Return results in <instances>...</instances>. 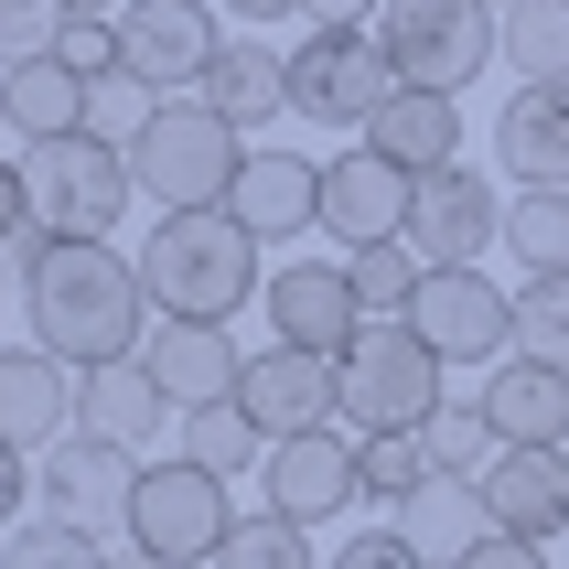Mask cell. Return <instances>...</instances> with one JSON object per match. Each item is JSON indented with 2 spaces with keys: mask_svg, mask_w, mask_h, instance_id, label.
Instances as JSON below:
<instances>
[{
  "mask_svg": "<svg viewBox=\"0 0 569 569\" xmlns=\"http://www.w3.org/2000/svg\"><path fill=\"white\" fill-rule=\"evenodd\" d=\"M495 226H506V193L483 183L473 161L419 172V193H409V248L430 258V269H473V258L495 248Z\"/></svg>",
  "mask_w": 569,
  "mask_h": 569,
  "instance_id": "obj_14",
  "label": "cell"
},
{
  "mask_svg": "<svg viewBox=\"0 0 569 569\" xmlns=\"http://www.w3.org/2000/svg\"><path fill=\"white\" fill-rule=\"evenodd\" d=\"M495 161L516 193H569V87H516L495 108Z\"/></svg>",
  "mask_w": 569,
  "mask_h": 569,
  "instance_id": "obj_22",
  "label": "cell"
},
{
  "mask_svg": "<svg viewBox=\"0 0 569 569\" xmlns=\"http://www.w3.org/2000/svg\"><path fill=\"white\" fill-rule=\"evenodd\" d=\"M172 441H183V462H204V473H258V462H269V441H258V419L237 409V398L183 409V419H172Z\"/></svg>",
  "mask_w": 569,
  "mask_h": 569,
  "instance_id": "obj_30",
  "label": "cell"
},
{
  "mask_svg": "<svg viewBox=\"0 0 569 569\" xmlns=\"http://www.w3.org/2000/svg\"><path fill=\"white\" fill-rule=\"evenodd\" d=\"M0 569H108V538H87L76 516H32V527H11V548H0Z\"/></svg>",
  "mask_w": 569,
  "mask_h": 569,
  "instance_id": "obj_33",
  "label": "cell"
},
{
  "mask_svg": "<svg viewBox=\"0 0 569 569\" xmlns=\"http://www.w3.org/2000/svg\"><path fill=\"white\" fill-rule=\"evenodd\" d=\"M419 441H430V473H483V462L506 451V441H495V419H483V398H473L462 377H451V398L430 409V430H419Z\"/></svg>",
  "mask_w": 569,
  "mask_h": 569,
  "instance_id": "obj_31",
  "label": "cell"
},
{
  "mask_svg": "<svg viewBox=\"0 0 569 569\" xmlns=\"http://www.w3.org/2000/svg\"><path fill=\"white\" fill-rule=\"evenodd\" d=\"M495 11H506V0H495Z\"/></svg>",
  "mask_w": 569,
  "mask_h": 569,
  "instance_id": "obj_50",
  "label": "cell"
},
{
  "mask_svg": "<svg viewBox=\"0 0 569 569\" xmlns=\"http://www.w3.org/2000/svg\"><path fill=\"white\" fill-rule=\"evenodd\" d=\"M237 538V506H226V473L204 462H140V495H129V548L151 569H204L216 548Z\"/></svg>",
  "mask_w": 569,
  "mask_h": 569,
  "instance_id": "obj_6",
  "label": "cell"
},
{
  "mask_svg": "<svg viewBox=\"0 0 569 569\" xmlns=\"http://www.w3.org/2000/svg\"><path fill=\"white\" fill-rule=\"evenodd\" d=\"M140 366L161 377V398L172 409H216V398H237V333L226 322H183V312H161L151 333H140Z\"/></svg>",
  "mask_w": 569,
  "mask_h": 569,
  "instance_id": "obj_20",
  "label": "cell"
},
{
  "mask_svg": "<svg viewBox=\"0 0 569 569\" xmlns=\"http://www.w3.org/2000/svg\"><path fill=\"white\" fill-rule=\"evenodd\" d=\"M398 64V87H430V97H462L495 54V0H387L366 22Z\"/></svg>",
  "mask_w": 569,
  "mask_h": 569,
  "instance_id": "obj_7",
  "label": "cell"
},
{
  "mask_svg": "<svg viewBox=\"0 0 569 569\" xmlns=\"http://www.w3.org/2000/svg\"><path fill=\"white\" fill-rule=\"evenodd\" d=\"M151 108H161V87H140V76H129V64H108V76H87V129L97 140H140V129H151Z\"/></svg>",
  "mask_w": 569,
  "mask_h": 569,
  "instance_id": "obj_34",
  "label": "cell"
},
{
  "mask_svg": "<svg viewBox=\"0 0 569 569\" xmlns=\"http://www.w3.org/2000/svg\"><path fill=\"white\" fill-rule=\"evenodd\" d=\"M269 322H280V345L301 355H345L355 333H366V301H355V269L345 258H290V269H269Z\"/></svg>",
  "mask_w": 569,
  "mask_h": 569,
  "instance_id": "obj_16",
  "label": "cell"
},
{
  "mask_svg": "<svg viewBox=\"0 0 569 569\" xmlns=\"http://www.w3.org/2000/svg\"><path fill=\"white\" fill-rule=\"evenodd\" d=\"M345 269H355V301H366V322H398V312L419 301V280H430V258H419L409 237H387V248H355Z\"/></svg>",
  "mask_w": 569,
  "mask_h": 569,
  "instance_id": "obj_32",
  "label": "cell"
},
{
  "mask_svg": "<svg viewBox=\"0 0 569 569\" xmlns=\"http://www.w3.org/2000/svg\"><path fill=\"white\" fill-rule=\"evenodd\" d=\"M0 129H11V108H0Z\"/></svg>",
  "mask_w": 569,
  "mask_h": 569,
  "instance_id": "obj_49",
  "label": "cell"
},
{
  "mask_svg": "<svg viewBox=\"0 0 569 569\" xmlns=\"http://www.w3.org/2000/svg\"><path fill=\"white\" fill-rule=\"evenodd\" d=\"M22 483H32V462L11 441H0V527H11V516H22Z\"/></svg>",
  "mask_w": 569,
  "mask_h": 569,
  "instance_id": "obj_44",
  "label": "cell"
},
{
  "mask_svg": "<svg viewBox=\"0 0 569 569\" xmlns=\"http://www.w3.org/2000/svg\"><path fill=\"white\" fill-rule=\"evenodd\" d=\"M355 462H366V495H377V506H398L409 483H430V441H419V430H366Z\"/></svg>",
  "mask_w": 569,
  "mask_h": 569,
  "instance_id": "obj_36",
  "label": "cell"
},
{
  "mask_svg": "<svg viewBox=\"0 0 569 569\" xmlns=\"http://www.w3.org/2000/svg\"><path fill=\"white\" fill-rule=\"evenodd\" d=\"M301 11H312V32H366L377 22V0H301Z\"/></svg>",
  "mask_w": 569,
  "mask_h": 569,
  "instance_id": "obj_43",
  "label": "cell"
},
{
  "mask_svg": "<svg viewBox=\"0 0 569 569\" xmlns=\"http://www.w3.org/2000/svg\"><path fill=\"white\" fill-rule=\"evenodd\" d=\"M54 22H64V0H0V64L54 54Z\"/></svg>",
  "mask_w": 569,
  "mask_h": 569,
  "instance_id": "obj_39",
  "label": "cell"
},
{
  "mask_svg": "<svg viewBox=\"0 0 569 569\" xmlns=\"http://www.w3.org/2000/svg\"><path fill=\"white\" fill-rule=\"evenodd\" d=\"M495 248H506L527 280H569V193H506Z\"/></svg>",
  "mask_w": 569,
  "mask_h": 569,
  "instance_id": "obj_29",
  "label": "cell"
},
{
  "mask_svg": "<svg viewBox=\"0 0 569 569\" xmlns=\"http://www.w3.org/2000/svg\"><path fill=\"white\" fill-rule=\"evenodd\" d=\"M258 483H269V516H290V527H333L345 506H366V462H355V430L333 419V430L269 441Z\"/></svg>",
  "mask_w": 569,
  "mask_h": 569,
  "instance_id": "obj_11",
  "label": "cell"
},
{
  "mask_svg": "<svg viewBox=\"0 0 569 569\" xmlns=\"http://www.w3.org/2000/svg\"><path fill=\"white\" fill-rule=\"evenodd\" d=\"M226 216L248 226L258 248H269V237H301V226L322 216V161L312 151H280V140H248L237 183H226Z\"/></svg>",
  "mask_w": 569,
  "mask_h": 569,
  "instance_id": "obj_17",
  "label": "cell"
},
{
  "mask_svg": "<svg viewBox=\"0 0 569 569\" xmlns=\"http://www.w3.org/2000/svg\"><path fill=\"white\" fill-rule=\"evenodd\" d=\"M140 290H151V312H183V322H237L269 290L258 269V237L226 204H172V216L140 237Z\"/></svg>",
  "mask_w": 569,
  "mask_h": 569,
  "instance_id": "obj_2",
  "label": "cell"
},
{
  "mask_svg": "<svg viewBox=\"0 0 569 569\" xmlns=\"http://www.w3.org/2000/svg\"><path fill=\"white\" fill-rule=\"evenodd\" d=\"M237 409L258 419V441H301V430H333L345 419V377H333V355L269 345V355L237 366Z\"/></svg>",
  "mask_w": 569,
  "mask_h": 569,
  "instance_id": "obj_12",
  "label": "cell"
},
{
  "mask_svg": "<svg viewBox=\"0 0 569 569\" xmlns=\"http://www.w3.org/2000/svg\"><path fill=\"white\" fill-rule=\"evenodd\" d=\"M322 569H419V559L398 548V527H355V538L322 548Z\"/></svg>",
  "mask_w": 569,
  "mask_h": 569,
  "instance_id": "obj_40",
  "label": "cell"
},
{
  "mask_svg": "<svg viewBox=\"0 0 569 569\" xmlns=\"http://www.w3.org/2000/svg\"><path fill=\"white\" fill-rule=\"evenodd\" d=\"M483 419H495V441H538V451H569V366L548 355H506V366H483L473 377Z\"/></svg>",
  "mask_w": 569,
  "mask_h": 569,
  "instance_id": "obj_21",
  "label": "cell"
},
{
  "mask_svg": "<svg viewBox=\"0 0 569 569\" xmlns=\"http://www.w3.org/2000/svg\"><path fill=\"white\" fill-rule=\"evenodd\" d=\"M462 569H548V548H538V538H506V527H495V538H483Z\"/></svg>",
  "mask_w": 569,
  "mask_h": 569,
  "instance_id": "obj_42",
  "label": "cell"
},
{
  "mask_svg": "<svg viewBox=\"0 0 569 569\" xmlns=\"http://www.w3.org/2000/svg\"><path fill=\"white\" fill-rule=\"evenodd\" d=\"M0 108H11V129L22 140H64V129H87V76L54 54H32V64H0Z\"/></svg>",
  "mask_w": 569,
  "mask_h": 569,
  "instance_id": "obj_27",
  "label": "cell"
},
{
  "mask_svg": "<svg viewBox=\"0 0 569 569\" xmlns=\"http://www.w3.org/2000/svg\"><path fill=\"white\" fill-rule=\"evenodd\" d=\"M333 377H345V430L355 441H366V430H430V409L451 398V366L409 333V312L366 322V333L333 355Z\"/></svg>",
  "mask_w": 569,
  "mask_h": 569,
  "instance_id": "obj_3",
  "label": "cell"
},
{
  "mask_svg": "<svg viewBox=\"0 0 569 569\" xmlns=\"http://www.w3.org/2000/svg\"><path fill=\"white\" fill-rule=\"evenodd\" d=\"M516 355L569 366V280H527L516 290Z\"/></svg>",
  "mask_w": 569,
  "mask_h": 569,
  "instance_id": "obj_37",
  "label": "cell"
},
{
  "mask_svg": "<svg viewBox=\"0 0 569 569\" xmlns=\"http://www.w3.org/2000/svg\"><path fill=\"white\" fill-rule=\"evenodd\" d=\"M108 569H151V559H140V548H108Z\"/></svg>",
  "mask_w": 569,
  "mask_h": 569,
  "instance_id": "obj_47",
  "label": "cell"
},
{
  "mask_svg": "<svg viewBox=\"0 0 569 569\" xmlns=\"http://www.w3.org/2000/svg\"><path fill=\"white\" fill-rule=\"evenodd\" d=\"M43 258H54V226H43V216H22L11 237H0V280H11V290H32V269H43Z\"/></svg>",
  "mask_w": 569,
  "mask_h": 569,
  "instance_id": "obj_41",
  "label": "cell"
},
{
  "mask_svg": "<svg viewBox=\"0 0 569 569\" xmlns=\"http://www.w3.org/2000/svg\"><path fill=\"white\" fill-rule=\"evenodd\" d=\"M483 516L506 527V538H569V451H538V441H506L483 462Z\"/></svg>",
  "mask_w": 569,
  "mask_h": 569,
  "instance_id": "obj_19",
  "label": "cell"
},
{
  "mask_svg": "<svg viewBox=\"0 0 569 569\" xmlns=\"http://www.w3.org/2000/svg\"><path fill=\"white\" fill-rule=\"evenodd\" d=\"M387 97H398V64H387L377 32H312V43H290V119L366 129Z\"/></svg>",
  "mask_w": 569,
  "mask_h": 569,
  "instance_id": "obj_8",
  "label": "cell"
},
{
  "mask_svg": "<svg viewBox=\"0 0 569 569\" xmlns=\"http://www.w3.org/2000/svg\"><path fill=\"white\" fill-rule=\"evenodd\" d=\"M237 161H248V129L216 119L204 97H161L151 129L129 140V172H140V193H151L161 216H172V204H226Z\"/></svg>",
  "mask_w": 569,
  "mask_h": 569,
  "instance_id": "obj_4",
  "label": "cell"
},
{
  "mask_svg": "<svg viewBox=\"0 0 569 569\" xmlns=\"http://www.w3.org/2000/svg\"><path fill=\"white\" fill-rule=\"evenodd\" d=\"M216 11L204 0H119V64L140 87H204V64H216Z\"/></svg>",
  "mask_w": 569,
  "mask_h": 569,
  "instance_id": "obj_13",
  "label": "cell"
},
{
  "mask_svg": "<svg viewBox=\"0 0 569 569\" xmlns=\"http://www.w3.org/2000/svg\"><path fill=\"white\" fill-rule=\"evenodd\" d=\"M129 495H140V451L97 441V430H64L54 462H43V506L76 516L87 538H129Z\"/></svg>",
  "mask_w": 569,
  "mask_h": 569,
  "instance_id": "obj_15",
  "label": "cell"
},
{
  "mask_svg": "<svg viewBox=\"0 0 569 569\" xmlns=\"http://www.w3.org/2000/svg\"><path fill=\"white\" fill-rule=\"evenodd\" d=\"M495 54L516 64V87H569V0H506Z\"/></svg>",
  "mask_w": 569,
  "mask_h": 569,
  "instance_id": "obj_28",
  "label": "cell"
},
{
  "mask_svg": "<svg viewBox=\"0 0 569 569\" xmlns=\"http://www.w3.org/2000/svg\"><path fill=\"white\" fill-rule=\"evenodd\" d=\"M22 312H32V345L87 377V366H129V355H140L151 290H140V269H129L108 237H54V258H43L32 290H22Z\"/></svg>",
  "mask_w": 569,
  "mask_h": 569,
  "instance_id": "obj_1",
  "label": "cell"
},
{
  "mask_svg": "<svg viewBox=\"0 0 569 569\" xmlns=\"http://www.w3.org/2000/svg\"><path fill=\"white\" fill-rule=\"evenodd\" d=\"M22 216H32V193H22V161H0V237H11Z\"/></svg>",
  "mask_w": 569,
  "mask_h": 569,
  "instance_id": "obj_45",
  "label": "cell"
},
{
  "mask_svg": "<svg viewBox=\"0 0 569 569\" xmlns=\"http://www.w3.org/2000/svg\"><path fill=\"white\" fill-rule=\"evenodd\" d=\"M204 108L216 119H237V129H269V119H290V54H269V43H248V32H226L216 43V64H204Z\"/></svg>",
  "mask_w": 569,
  "mask_h": 569,
  "instance_id": "obj_26",
  "label": "cell"
},
{
  "mask_svg": "<svg viewBox=\"0 0 569 569\" xmlns=\"http://www.w3.org/2000/svg\"><path fill=\"white\" fill-rule=\"evenodd\" d=\"M64 11H119V0H64Z\"/></svg>",
  "mask_w": 569,
  "mask_h": 569,
  "instance_id": "obj_48",
  "label": "cell"
},
{
  "mask_svg": "<svg viewBox=\"0 0 569 569\" xmlns=\"http://www.w3.org/2000/svg\"><path fill=\"white\" fill-rule=\"evenodd\" d=\"M76 430V366H54L43 345L0 355V441L11 451H54Z\"/></svg>",
  "mask_w": 569,
  "mask_h": 569,
  "instance_id": "obj_23",
  "label": "cell"
},
{
  "mask_svg": "<svg viewBox=\"0 0 569 569\" xmlns=\"http://www.w3.org/2000/svg\"><path fill=\"white\" fill-rule=\"evenodd\" d=\"M226 11H237V22H290L301 0H226Z\"/></svg>",
  "mask_w": 569,
  "mask_h": 569,
  "instance_id": "obj_46",
  "label": "cell"
},
{
  "mask_svg": "<svg viewBox=\"0 0 569 569\" xmlns=\"http://www.w3.org/2000/svg\"><path fill=\"white\" fill-rule=\"evenodd\" d=\"M409 333L441 355V366H506L516 355V290L483 280V258L473 269H430L419 301H409Z\"/></svg>",
  "mask_w": 569,
  "mask_h": 569,
  "instance_id": "obj_9",
  "label": "cell"
},
{
  "mask_svg": "<svg viewBox=\"0 0 569 569\" xmlns=\"http://www.w3.org/2000/svg\"><path fill=\"white\" fill-rule=\"evenodd\" d=\"M355 140H377L387 161H398V172H451V161H462V97H430V87H398L377 108V119L355 129Z\"/></svg>",
  "mask_w": 569,
  "mask_h": 569,
  "instance_id": "obj_25",
  "label": "cell"
},
{
  "mask_svg": "<svg viewBox=\"0 0 569 569\" xmlns=\"http://www.w3.org/2000/svg\"><path fill=\"white\" fill-rule=\"evenodd\" d=\"M54 64L108 76V64H119V22H108V11H64V22H54Z\"/></svg>",
  "mask_w": 569,
  "mask_h": 569,
  "instance_id": "obj_38",
  "label": "cell"
},
{
  "mask_svg": "<svg viewBox=\"0 0 569 569\" xmlns=\"http://www.w3.org/2000/svg\"><path fill=\"white\" fill-rule=\"evenodd\" d=\"M216 569H312V527H290V516H237V538L216 548Z\"/></svg>",
  "mask_w": 569,
  "mask_h": 569,
  "instance_id": "obj_35",
  "label": "cell"
},
{
  "mask_svg": "<svg viewBox=\"0 0 569 569\" xmlns=\"http://www.w3.org/2000/svg\"><path fill=\"white\" fill-rule=\"evenodd\" d=\"M409 172H398V161L377 151V140H345V151L322 161V237H333V248H387V237H409Z\"/></svg>",
  "mask_w": 569,
  "mask_h": 569,
  "instance_id": "obj_10",
  "label": "cell"
},
{
  "mask_svg": "<svg viewBox=\"0 0 569 569\" xmlns=\"http://www.w3.org/2000/svg\"><path fill=\"white\" fill-rule=\"evenodd\" d=\"M22 193H32V216L54 226V237H108V226L129 216L140 172H129L119 140L64 129V140H32V151H22Z\"/></svg>",
  "mask_w": 569,
  "mask_h": 569,
  "instance_id": "obj_5",
  "label": "cell"
},
{
  "mask_svg": "<svg viewBox=\"0 0 569 569\" xmlns=\"http://www.w3.org/2000/svg\"><path fill=\"white\" fill-rule=\"evenodd\" d=\"M387 527H398V548H409L419 569H462L483 538H495V516H483V483H473V473H430V483H409V495L387 506Z\"/></svg>",
  "mask_w": 569,
  "mask_h": 569,
  "instance_id": "obj_18",
  "label": "cell"
},
{
  "mask_svg": "<svg viewBox=\"0 0 569 569\" xmlns=\"http://www.w3.org/2000/svg\"><path fill=\"white\" fill-rule=\"evenodd\" d=\"M172 398H161V377L129 355V366H87L76 377V430H97V441H119V451H151L161 430H172Z\"/></svg>",
  "mask_w": 569,
  "mask_h": 569,
  "instance_id": "obj_24",
  "label": "cell"
}]
</instances>
